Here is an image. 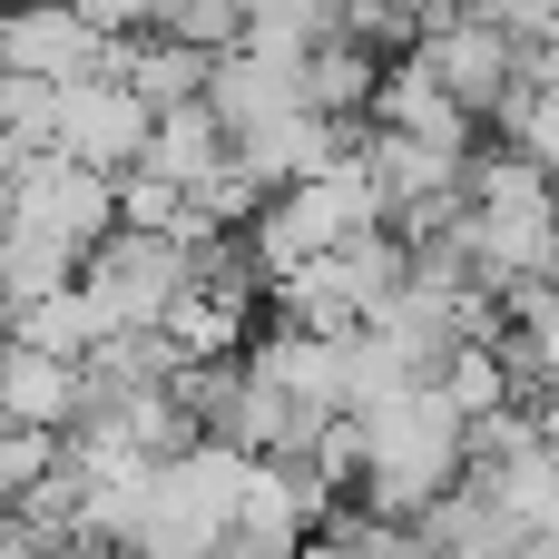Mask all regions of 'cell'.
<instances>
[{
	"instance_id": "8",
	"label": "cell",
	"mask_w": 559,
	"mask_h": 559,
	"mask_svg": "<svg viewBox=\"0 0 559 559\" xmlns=\"http://www.w3.org/2000/svg\"><path fill=\"white\" fill-rule=\"evenodd\" d=\"M206 59H216V49H197V39H177V29L108 39V79L138 88L147 108H187V98H206Z\"/></svg>"
},
{
	"instance_id": "1",
	"label": "cell",
	"mask_w": 559,
	"mask_h": 559,
	"mask_svg": "<svg viewBox=\"0 0 559 559\" xmlns=\"http://www.w3.org/2000/svg\"><path fill=\"white\" fill-rule=\"evenodd\" d=\"M452 481H462V413L432 383H403V393L364 403V511L413 521Z\"/></svg>"
},
{
	"instance_id": "12",
	"label": "cell",
	"mask_w": 559,
	"mask_h": 559,
	"mask_svg": "<svg viewBox=\"0 0 559 559\" xmlns=\"http://www.w3.org/2000/svg\"><path fill=\"white\" fill-rule=\"evenodd\" d=\"M216 157H226V128H216V108H206V98H187V108H157V118H147V157H138V167H157V177L197 187Z\"/></svg>"
},
{
	"instance_id": "20",
	"label": "cell",
	"mask_w": 559,
	"mask_h": 559,
	"mask_svg": "<svg viewBox=\"0 0 559 559\" xmlns=\"http://www.w3.org/2000/svg\"><path fill=\"white\" fill-rule=\"evenodd\" d=\"M295 550H305V540H275V531H246V521H236L206 559H295Z\"/></svg>"
},
{
	"instance_id": "15",
	"label": "cell",
	"mask_w": 559,
	"mask_h": 559,
	"mask_svg": "<svg viewBox=\"0 0 559 559\" xmlns=\"http://www.w3.org/2000/svg\"><path fill=\"white\" fill-rule=\"evenodd\" d=\"M491 118H501V138H511V147H521L531 167H550V177H559V88L521 79V88H511V98H501Z\"/></svg>"
},
{
	"instance_id": "9",
	"label": "cell",
	"mask_w": 559,
	"mask_h": 559,
	"mask_svg": "<svg viewBox=\"0 0 559 559\" xmlns=\"http://www.w3.org/2000/svg\"><path fill=\"white\" fill-rule=\"evenodd\" d=\"M0 413L10 423H39V432H69L88 413V383L69 354H39V344H0Z\"/></svg>"
},
{
	"instance_id": "22",
	"label": "cell",
	"mask_w": 559,
	"mask_h": 559,
	"mask_svg": "<svg viewBox=\"0 0 559 559\" xmlns=\"http://www.w3.org/2000/svg\"><path fill=\"white\" fill-rule=\"evenodd\" d=\"M295 559H364V550H344V540H324V531H314V540H305Z\"/></svg>"
},
{
	"instance_id": "2",
	"label": "cell",
	"mask_w": 559,
	"mask_h": 559,
	"mask_svg": "<svg viewBox=\"0 0 559 559\" xmlns=\"http://www.w3.org/2000/svg\"><path fill=\"white\" fill-rule=\"evenodd\" d=\"M187 265H197V246H177V236H157V226H108V236L79 255V295L98 305V334H108V324H157L167 295L187 285Z\"/></svg>"
},
{
	"instance_id": "14",
	"label": "cell",
	"mask_w": 559,
	"mask_h": 559,
	"mask_svg": "<svg viewBox=\"0 0 559 559\" xmlns=\"http://www.w3.org/2000/svg\"><path fill=\"white\" fill-rule=\"evenodd\" d=\"M432 393L472 423V413H501L511 403V364H501V344H452L442 354V373H432Z\"/></svg>"
},
{
	"instance_id": "23",
	"label": "cell",
	"mask_w": 559,
	"mask_h": 559,
	"mask_svg": "<svg viewBox=\"0 0 559 559\" xmlns=\"http://www.w3.org/2000/svg\"><path fill=\"white\" fill-rule=\"evenodd\" d=\"M29 10H59V0H29Z\"/></svg>"
},
{
	"instance_id": "21",
	"label": "cell",
	"mask_w": 559,
	"mask_h": 559,
	"mask_svg": "<svg viewBox=\"0 0 559 559\" xmlns=\"http://www.w3.org/2000/svg\"><path fill=\"white\" fill-rule=\"evenodd\" d=\"M0 559H39V540H29L20 521H0Z\"/></svg>"
},
{
	"instance_id": "4",
	"label": "cell",
	"mask_w": 559,
	"mask_h": 559,
	"mask_svg": "<svg viewBox=\"0 0 559 559\" xmlns=\"http://www.w3.org/2000/svg\"><path fill=\"white\" fill-rule=\"evenodd\" d=\"M10 216H20V226H49V236H69V246H98V236L118 226V177L59 157V147H39V157L10 167Z\"/></svg>"
},
{
	"instance_id": "10",
	"label": "cell",
	"mask_w": 559,
	"mask_h": 559,
	"mask_svg": "<svg viewBox=\"0 0 559 559\" xmlns=\"http://www.w3.org/2000/svg\"><path fill=\"white\" fill-rule=\"evenodd\" d=\"M79 255L88 246H69V236H49V226H0V305L20 314V305H39V295H59V285H79Z\"/></svg>"
},
{
	"instance_id": "17",
	"label": "cell",
	"mask_w": 559,
	"mask_h": 559,
	"mask_svg": "<svg viewBox=\"0 0 559 559\" xmlns=\"http://www.w3.org/2000/svg\"><path fill=\"white\" fill-rule=\"evenodd\" d=\"M49 472H59V432H39V423H10V432H0V501L39 491Z\"/></svg>"
},
{
	"instance_id": "19",
	"label": "cell",
	"mask_w": 559,
	"mask_h": 559,
	"mask_svg": "<svg viewBox=\"0 0 559 559\" xmlns=\"http://www.w3.org/2000/svg\"><path fill=\"white\" fill-rule=\"evenodd\" d=\"M98 39H138V29H157V0H69Z\"/></svg>"
},
{
	"instance_id": "13",
	"label": "cell",
	"mask_w": 559,
	"mask_h": 559,
	"mask_svg": "<svg viewBox=\"0 0 559 559\" xmlns=\"http://www.w3.org/2000/svg\"><path fill=\"white\" fill-rule=\"evenodd\" d=\"M10 344H39V354H69V364H79V354L98 344V305H88L79 285H59V295H39V305L10 314Z\"/></svg>"
},
{
	"instance_id": "16",
	"label": "cell",
	"mask_w": 559,
	"mask_h": 559,
	"mask_svg": "<svg viewBox=\"0 0 559 559\" xmlns=\"http://www.w3.org/2000/svg\"><path fill=\"white\" fill-rule=\"evenodd\" d=\"M0 138H10L20 157H39V147L59 138V88H49V79H20V69H0Z\"/></svg>"
},
{
	"instance_id": "18",
	"label": "cell",
	"mask_w": 559,
	"mask_h": 559,
	"mask_svg": "<svg viewBox=\"0 0 559 559\" xmlns=\"http://www.w3.org/2000/svg\"><path fill=\"white\" fill-rule=\"evenodd\" d=\"M157 29H177L197 49H236L246 39V0H157Z\"/></svg>"
},
{
	"instance_id": "5",
	"label": "cell",
	"mask_w": 559,
	"mask_h": 559,
	"mask_svg": "<svg viewBox=\"0 0 559 559\" xmlns=\"http://www.w3.org/2000/svg\"><path fill=\"white\" fill-rule=\"evenodd\" d=\"M147 118H157V108L98 69V79H69V88H59V138H49V147L79 157V167H98V177H118V167L147 157Z\"/></svg>"
},
{
	"instance_id": "11",
	"label": "cell",
	"mask_w": 559,
	"mask_h": 559,
	"mask_svg": "<svg viewBox=\"0 0 559 559\" xmlns=\"http://www.w3.org/2000/svg\"><path fill=\"white\" fill-rule=\"evenodd\" d=\"M295 79H305V98H314L324 118H364V108H373V79H383V59H373L364 39L324 29V39L295 59Z\"/></svg>"
},
{
	"instance_id": "3",
	"label": "cell",
	"mask_w": 559,
	"mask_h": 559,
	"mask_svg": "<svg viewBox=\"0 0 559 559\" xmlns=\"http://www.w3.org/2000/svg\"><path fill=\"white\" fill-rule=\"evenodd\" d=\"M413 59L472 108V118H491L511 88H521V59H531V39H511L491 10H432L423 20V39H413Z\"/></svg>"
},
{
	"instance_id": "7",
	"label": "cell",
	"mask_w": 559,
	"mask_h": 559,
	"mask_svg": "<svg viewBox=\"0 0 559 559\" xmlns=\"http://www.w3.org/2000/svg\"><path fill=\"white\" fill-rule=\"evenodd\" d=\"M373 128H403V138H432V147H452V157H472L481 147V118L403 49V69H383L373 79Z\"/></svg>"
},
{
	"instance_id": "6",
	"label": "cell",
	"mask_w": 559,
	"mask_h": 559,
	"mask_svg": "<svg viewBox=\"0 0 559 559\" xmlns=\"http://www.w3.org/2000/svg\"><path fill=\"white\" fill-rule=\"evenodd\" d=\"M0 69H20V79H49V88H69V79H98L108 69V39L59 0V10H29V0H0Z\"/></svg>"
},
{
	"instance_id": "24",
	"label": "cell",
	"mask_w": 559,
	"mask_h": 559,
	"mask_svg": "<svg viewBox=\"0 0 559 559\" xmlns=\"http://www.w3.org/2000/svg\"><path fill=\"white\" fill-rule=\"evenodd\" d=\"M0 432H10V413H0Z\"/></svg>"
}]
</instances>
